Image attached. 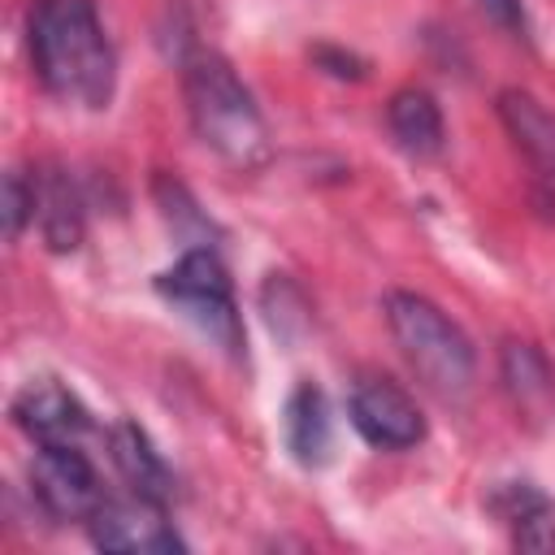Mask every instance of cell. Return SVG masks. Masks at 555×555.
<instances>
[{
  "label": "cell",
  "mask_w": 555,
  "mask_h": 555,
  "mask_svg": "<svg viewBox=\"0 0 555 555\" xmlns=\"http://www.w3.org/2000/svg\"><path fill=\"white\" fill-rule=\"evenodd\" d=\"M282 434H286V447L299 464H308V468L325 464V455L334 447V425H330V403H325L321 386L299 382L291 390L286 412H282Z\"/></svg>",
  "instance_id": "obj_13"
},
{
  "label": "cell",
  "mask_w": 555,
  "mask_h": 555,
  "mask_svg": "<svg viewBox=\"0 0 555 555\" xmlns=\"http://www.w3.org/2000/svg\"><path fill=\"white\" fill-rule=\"evenodd\" d=\"M182 95L195 139L230 169H260L273 156L264 113L234 65L217 52H191L182 65Z\"/></svg>",
  "instance_id": "obj_2"
},
{
  "label": "cell",
  "mask_w": 555,
  "mask_h": 555,
  "mask_svg": "<svg viewBox=\"0 0 555 555\" xmlns=\"http://www.w3.org/2000/svg\"><path fill=\"white\" fill-rule=\"evenodd\" d=\"M386 126H390V139L416 160H434L447 143L442 108L425 87H399L386 104Z\"/></svg>",
  "instance_id": "obj_11"
},
{
  "label": "cell",
  "mask_w": 555,
  "mask_h": 555,
  "mask_svg": "<svg viewBox=\"0 0 555 555\" xmlns=\"http://www.w3.org/2000/svg\"><path fill=\"white\" fill-rule=\"evenodd\" d=\"M499 121L512 134V143L520 147V156L533 165V173L555 195V113L538 95L507 87V91H499Z\"/></svg>",
  "instance_id": "obj_9"
},
{
  "label": "cell",
  "mask_w": 555,
  "mask_h": 555,
  "mask_svg": "<svg viewBox=\"0 0 555 555\" xmlns=\"http://www.w3.org/2000/svg\"><path fill=\"white\" fill-rule=\"evenodd\" d=\"M13 421L35 447H78L91 434V412L56 377H30L13 395Z\"/></svg>",
  "instance_id": "obj_8"
},
{
  "label": "cell",
  "mask_w": 555,
  "mask_h": 555,
  "mask_svg": "<svg viewBox=\"0 0 555 555\" xmlns=\"http://www.w3.org/2000/svg\"><path fill=\"white\" fill-rule=\"evenodd\" d=\"M108 460L121 473V481L130 486V494H143L152 503H169L173 499V473L160 460V451L152 447V438L134 425V421H117L108 429Z\"/></svg>",
  "instance_id": "obj_10"
},
{
  "label": "cell",
  "mask_w": 555,
  "mask_h": 555,
  "mask_svg": "<svg viewBox=\"0 0 555 555\" xmlns=\"http://www.w3.org/2000/svg\"><path fill=\"white\" fill-rule=\"evenodd\" d=\"M312 61H317L325 74H334V78H364V61H360V56H351V52H343V48L321 43V48L312 52Z\"/></svg>",
  "instance_id": "obj_17"
},
{
  "label": "cell",
  "mask_w": 555,
  "mask_h": 555,
  "mask_svg": "<svg viewBox=\"0 0 555 555\" xmlns=\"http://www.w3.org/2000/svg\"><path fill=\"white\" fill-rule=\"evenodd\" d=\"M156 291L204 334L212 338L225 356H243L247 347V334H243V317H238V304H234V286H230V273L221 264V256L212 247H186L160 278H156Z\"/></svg>",
  "instance_id": "obj_4"
},
{
  "label": "cell",
  "mask_w": 555,
  "mask_h": 555,
  "mask_svg": "<svg viewBox=\"0 0 555 555\" xmlns=\"http://www.w3.org/2000/svg\"><path fill=\"white\" fill-rule=\"evenodd\" d=\"M503 382L520 408H538L551 399V369L533 343H503Z\"/></svg>",
  "instance_id": "obj_15"
},
{
  "label": "cell",
  "mask_w": 555,
  "mask_h": 555,
  "mask_svg": "<svg viewBox=\"0 0 555 555\" xmlns=\"http://www.w3.org/2000/svg\"><path fill=\"white\" fill-rule=\"evenodd\" d=\"M87 533L100 551H121V555H173L186 551L178 529L165 520V503H152L143 494L130 499H104L95 516L87 520Z\"/></svg>",
  "instance_id": "obj_7"
},
{
  "label": "cell",
  "mask_w": 555,
  "mask_h": 555,
  "mask_svg": "<svg viewBox=\"0 0 555 555\" xmlns=\"http://www.w3.org/2000/svg\"><path fill=\"white\" fill-rule=\"evenodd\" d=\"M347 416H351L356 434L382 451H408L425 438V416H421L416 399L390 377H360L351 386Z\"/></svg>",
  "instance_id": "obj_6"
},
{
  "label": "cell",
  "mask_w": 555,
  "mask_h": 555,
  "mask_svg": "<svg viewBox=\"0 0 555 555\" xmlns=\"http://www.w3.org/2000/svg\"><path fill=\"white\" fill-rule=\"evenodd\" d=\"M481 4V13L494 22V26H503L507 35H525V9H520V0H477Z\"/></svg>",
  "instance_id": "obj_18"
},
{
  "label": "cell",
  "mask_w": 555,
  "mask_h": 555,
  "mask_svg": "<svg viewBox=\"0 0 555 555\" xmlns=\"http://www.w3.org/2000/svg\"><path fill=\"white\" fill-rule=\"evenodd\" d=\"M30 221H35V178L9 169L4 173V238L17 243Z\"/></svg>",
  "instance_id": "obj_16"
},
{
  "label": "cell",
  "mask_w": 555,
  "mask_h": 555,
  "mask_svg": "<svg viewBox=\"0 0 555 555\" xmlns=\"http://www.w3.org/2000/svg\"><path fill=\"white\" fill-rule=\"evenodd\" d=\"M35 78L48 95L78 108H108L117 56L100 26L95 0H35L26 17Z\"/></svg>",
  "instance_id": "obj_1"
},
{
  "label": "cell",
  "mask_w": 555,
  "mask_h": 555,
  "mask_svg": "<svg viewBox=\"0 0 555 555\" xmlns=\"http://www.w3.org/2000/svg\"><path fill=\"white\" fill-rule=\"evenodd\" d=\"M490 512L507 525L512 546L520 551H555V503L529 481H507L490 494Z\"/></svg>",
  "instance_id": "obj_12"
},
{
  "label": "cell",
  "mask_w": 555,
  "mask_h": 555,
  "mask_svg": "<svg viewBox=\"0 0 555 555\" xmlns=\"http://www.w3.org/2000/svg\"><path fill=\"white\" fill-rule=\"evenodd\" d=\"M30 494L52 520H91L104 503V486L82 447H39L30 460Z\"/></svg>",
  "instance_id": "obj_5"
},
{
  "label": "cell",
  "mask_w": 555,
  "mask_h": 555,
  "mask_svg": "<svg viewBox=\"0 0 555 555\" xmlns=\"http://www.w3.org/2000/svg\"><path fill=\"white\" fill-rule=\"evenodd\" d=\"M35 221L52 251H74L82 243V195L61 169L35 178Z\"/></svg>",
  "instance_id": "obj_14"
},
{
  "label": "cell",
  "mask_w": 555,
  "mask_h": 555,
  "mask_svg": "<svg viewBox=\"0 0 555 555\" xmlns=\"http://www.w3.org/2000/svg\"><path fill=\"white\" fill-rule=\"evenodd\" d=\"M386 325H390L403 360L412 364V373L429 390H438L447 399L468 390L473 369H477L473 343L434 299H425L416 291H390L386 295Z\"/></svg>",
  "instance_id": "obj_3"
}]
</instances>
